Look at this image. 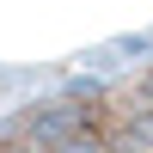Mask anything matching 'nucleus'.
Instances as JSON below:
<instances>
[{"instance_id": "nucleus-1", "label": "nucleus", "mask_w": 153, "mask_h": 153, "mask_svg": "<svg viewBox=\"0 0 153 153\" xmlns=\"http://www.w3.org/2000/svg\"><path fill=\"white\" fill-rule=\"evenodd\" d=\"M0 153H153V68L19 110Z\"/></svg>"}]
</instances>
